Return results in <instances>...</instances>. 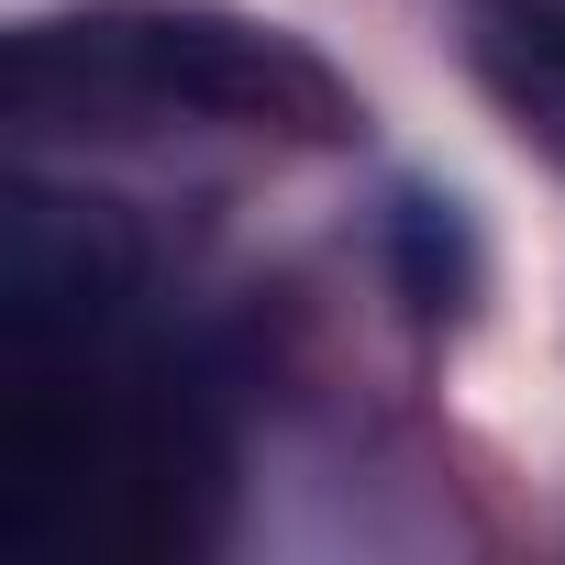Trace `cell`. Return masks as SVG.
<instances>
[{"instance_id": "cell-1", "label": "cell", "mask_w": 565, "mask_h": 565, "mask_svg": "<svg viewBox=\"0 0 565 565\" xmlns=\"http://www.w3.org/2000/svg\"><path fill=\"white\" fill-rule=\"evenodd\" d=\"M0 100L34 134H156V122H244V134H344V78L277 23L211 0H100L45 12L0 56Z\"/></svg>"}, {"instance_id": "cell-5", "label": "cell", "mask_w": 565, "mask_h": 565, "mask_svg": "<svg viewBox=\"0 0 565 565\" xmlns=\"http://www.w3.org/2000/svg\"><path fill=\"white\" fill-rule=\"evenodd\" d=\"M399 266H411V300L422 311H466V289H477V244H466V222H455V200H399Z\"/></svg>"}, {"instance_id": "cell-2", "label": "cell", "mask_w": 565, "mask_h": 565, "mask_svg": "<svg viewBox=\"0 0 565 565\" xmlns=\"http://www.w3.org/2000/svg\"><path fill=\"white\" fill-rule=\"evenodd\" d=\"M12 543H189V488L211 444L156 388H23L12 411Z\"/></svg>"}, {"instance_id": "cell-4", "label": "cell", "mask_w": 565, "mask_h": 565, "mask_svg": "<svg viewBox=\"0 0 565 565\" xmlns=\"http://www.w3.org/2000/svg\"><path fill=\"white\" fill-rule=\"evenodd\" d=\"M477 67H488V89L521 111V134H543V145L565 156V12H499V23L477 34Z\"/></svg>"}, {"instance_id": "cell-3", "label": "cell", "mask_w": 565, "mask_h": 565, "mask_svg": "<svg viewBox=\"0 0 565 565\" xmlns=\"http://www.w3.org/2000/svg\"><path fill=\"white\" fill-rule=\"evenodd\" d=\"M134 289H145V244H134V222L111 200L45 189V178L0 189V311H12L23 355L100 344Z\"/></svg>"}]
</instances>
